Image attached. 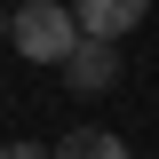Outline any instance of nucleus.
<instances>
[{
  "instance_id": "obj_4",
  "label": "nucleus",
  "mask_w": 159,
  "mask_h": 159,
  "mask_svg": "<svg viewBox=\"0 0 159 159\" xmlns=\"http://www.w3.org/2000/svg\"><path fill=\"white\" fill-rule=\"evenodd\" d=\"M48 159H127V143H119L111 127H72V135H64Z\"/></svg>"
},
{
  "instance_id": "obj_3",
  "label": "nucleus",
  "mask_w": 159,
  "mask_h": 159,
  "mask_svg": "<svg viewBox=\"0 0 159 159\" xmlns=\"http://www.w3.org/2000/svg\"><path fill=\"white\" fill-rule=\"evenodd\" d=\"M72 16H80V32H96V40H127L151 16V0H72Z\"/></svg>"
},
{
  "instance_id": "obj_1",
  "label": "nucleus",
  "mask_w": 159,
  "mask_h": 159,
  "mask_svg": "<svg viewBox=\"0 0 159 159\" xmlns=\"http://www.w3.org/2000/svg\"><path fill=\"white\" fill-rule=\"evenodd\" d=\"M8 32H16V56H32V64H64V56H72V40H80V16L64 8V0H16Z\"/></svg>"
},
{
  "instance_id": "obj_2",
  "label": "nucleus",
  "mask_w": 159,
  "mask_h": 159,
  "mask_svg": "<svg viewBox=\"0 0 159 159\" xmlns=\"http://www.w3.org/2000/svg\"><path fill=\"white\" fill-rule=\"evenodd\" d=\"M111 80H119V40L80 32V40H72V56H64V88H80V96H103Z\"/></svg>"
},
{
  "instance_id": "obj_6",
  "label": "nucleus",
  "mask_w": 159,
  "mask_h": 159,
  "mask_svg": "<svg viewBox=\"0 0 159 159\" xmlns=\"http://www.w3.org/2000/svg\"><path fill=\"white\" fill-rule=\"evenodd\" d=\"M0 40H8V8H0Z\"/></svg>"
},
{
  "instance_id": "obj_5",
  "label": "nucleus",
  "mask_w": 159,
  "mask_h": 159,
  "mask_svg": "<svg viewBox=\"0 0 159 159\" xmlns=\"http://www.w3.org/2000/svg\"><path fill=\"white\" fill-rule=\"evenodd\" d=\"M0 159H48L40 143H0Z\"/></svg>"
}]
</instances>
